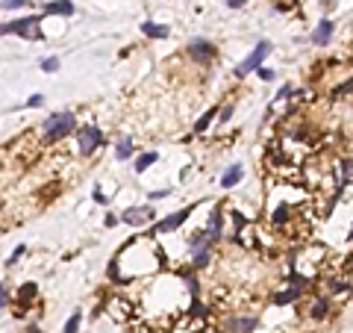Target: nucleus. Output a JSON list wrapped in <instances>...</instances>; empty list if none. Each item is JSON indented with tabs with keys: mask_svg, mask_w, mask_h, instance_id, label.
I'll list each match as a JSON object with an SVG mask.
<instances>
[{
	"mask_svg": "<svg viewBox=\"0 0 353 333\" xmlns=\"http://www.w3.org/2000/svg\"><path fill=\"white\" fill-rule=\"evenodd\" d=\"M271 51H274V44H271V41H259V44H256V51H253L250 56H247V59H244L238 68H235V77H238V80H244L247 74L259 71V68H262V59H265Z\"/></svg>",
	"mask_w": 353,
	"mask_h": 333,
	"instance_id": "20e7f679",
	"label": "nucleus"
},
{
	"mask_svg": "<svg viewBox=\"0 0 353 333\" xmlns=\"http://www.w3.org/2000/svg\"><path fill=\"white\" fill-rule=\"evenodd\" d=\"M38 24H41V18H21V21H9V24H0V35H9V33H15V35H24V38H44V33L38 30Z\"/></svg>",
	"mask_w": 353,
	"mask_h": 333,
	"instance_id": "f03ea898",
	"label": "nucleus"
},
{
	"mask_svg": "<svg viewBox=\"0 0 353 333\" xmlns=\"http://www.w3.org/2000/svg\"><path fill=\"white\" fill-rule=\"evenodd\" d=\"M215 115H218V106H212V109H206V112H203V118H200L197 124H194V130H197V133H203V130H206V127L212 124V118H215Z\"/></svg>",
	"mask_w": 353,
	"mask_h": 333,
	"instance_id": "412c9836",
	"label": "nucleus"
},
{
	"mask_svg": "<svg viewBox=\"0 0 353 333\" xmlns=\"http://www.w3.org/2000/svg\"><path fill=\"white\" fill-rule=\"evenodd\" d=\"M141 33L144 35H150V38H168V27H165V24H153V21H144V24H141Z\"/></svg>",
	"mask_w": 353,
	"mask_h": 333,
	"instance_id": "f3484780",
	"label": "nucleus"
},
{
	"mask_svg": "<svg viewBox=\"0 0 353 333\" xmlns=\"http://www.w3.org/2000/svg\"><path fill=\"white\" fill-rule=\"evenodd\" d=\"M303 295V289H297V286H288L286 292H277V295H271V301L277 304V307H283V304H291V301H297Z\"/></svg>",
	"mask_w": 353,
	"mask_h": 333,
	"instance_id": "dca6fc26",
	"label": "nucleus"
},
{
	"mask_svg": "<svg viewBox=\"0 0 353 333\" xmlns=\"http://www.w3.org/2000/svg\"><path fill=\"white\" fill-rule=\"evenodd\" d=\"M241 177H244V168H241V165H230V168L224 171V177H221V186H224V189H233V186L241 183Z\"/></svg>",
	"mask_w": 353,
	"mask_h": 333,
	"instance_id": "4468645a",
	"label": "nucleus"
},
{
	"mask_svg": "<svg viewBox=\"0 0 353 333\" xmlns=\"http://www.w3.org/2000/svg\"><path fill=\"white\" fill-rule=\"evenodd\" d=\"M100 145H103V130L97 124H83V127L77 130V151H80L83 157H91Z\"/></svg>",
	"mask_w": 353,
	"mask_h": 333,
	"instance_id": "7ed1b4c3",
	"label": "nucleus"
},
{
	"mask_svg": "<svg viewBox=\"0 0 353 333\" xmlns=\"http://www.w3.org/2000/svg\"><path fill=\"white\" fill-rule=\"evenodd\" d=\"M256 74H259V80H265V83H271V80L277 77V74H274V71H271V68H259V71H256Z\"/></svg>",
	"mask_w": 353,
	"mask_h": 333,
	"instance_id": "a878e982",
	"label": "nucleus"
},
{
	"mask_svg": "<svg viewBox=\"0 0 353 333\" xmlns=\"http://www.w3.org/2000/svg\"><path fill=\"white\" fill-rule=\"evenodd\" d=\"M350 239H353V230H350Z\"/></svg>",
	"mask_w": 353,
	"mask_h": 333,
	"instance_id": "72a5a7b5",
	"label": "nucleus"
},
{
	"mask_svg": "<svg viewBox=\"0 0 353 333\" xmlns=\"http://www.w3.org/2000/svg\"><path fill=\"white\" fill-rule=\"evenodd\" d=\"M244 3H247V0H227V6H230V9H241Z\"/></svg>",
	"mask_w": 353,
	"mask_h": 333,
	"instance_id": "c756f323",
	"label": "nucleus"
},
{
	"mask_svg": "<svg viewBox=\"0 0 353 333\" xmlns=\"http://www.w3.org/2000/svg\"><path fill=\"white\" fill-rule=\"evenodd\" d=\"M21 257H24V248H15V254L9 257V263H6V265H15L18 260H21Z\"/></svg>",
	"mask_w": 353,
	"mask_h": 333,
	"instance_id": "cd10ccee",
	"label": "nucleus"
},
{
	"mask_svg": "<svg viewBox=\"0 0 353 333\" xmlns=\"http://www.w3.org/2000/svg\"><path fill=\"white\" fill-rule=\"evenodd\" d=\"M206 233H209V242H212V245L224 242V207H221V204L215 207V210H212V215H209Z\"/></svg>",
	"mask_w": 353,
	"mask_h": 333,
	"instance_id": "9d476101",
	"label": "nucleus"
},
{
	"mask_svg": "<svg viewBox=\"0 0 353 333\" xmlns=\"http://www.w3.org/2000/svg\"><path fill=\"white\" fill-rule=\"evenodd\" d=\"M191 210H194V207H183V210L171 212L168 218H162V221H156V224H153V233H171V230L183 227L185 221H188V215H191Z\"/></svg>",
	"mask_w": 353,
	"mask_h": 333,
	"instance_id": "6e6552de",
	"label": "nucleus"
},
{
	"mask_svg": "<svg viewBox=\"0 0 353 333\" xmlns=\"http://www.w3.org/2000/svg\"><path fill=\"white\" fill-rule=\"evenodd\" d=\"M115 224H118V218L109 212V215H106V227H115Z\"/></svg>",
	"mask_w": 353,
	"mask_h": 333,
	"instance_id": "2f4dec72",
	"label": "nucleus"
},
{
	"mask_svg": "<svg viewBox=\"0 0 353 333\" xmlns=\"http://www.w3.org/2000/svg\"><path fill=\"white\" fill-rule=\"evenodd\" d=\"M130 157H133V141H130V139H121V141L115 145V159L127 162Z\"/></svg>",
	"mask_w": 353,
	"mask_h": 333,
	"instance_id": "a211bd4d",
	"label": "nucleus"
},
{
	"mask_svg": "<svg viewBox=\"0 0 353 333\" xmlns=\"http://www.w3.org/2000/svg\"><path fill=\"white\" fill-rule=\"evenodd\" d=\"M153 162H156V154H153V151H150V154H141V157L135 159V165H133V168H135V174H144V171L150 168Z\"/></svg>",
	"mask_w": 353,
	"mask_h": 333,
	"instance_id": "6ab92c4d",
	"label": "nucleus"
},
{
	"mask_svg": "<svg viewBox=\"0 0 353 333\" xmlns=\"http://www.w3.org/2000/svg\"><path fill=\"white\" fill-rule=\"evenodd\" d=\"M159 198H168V192L162 189V192H150V201H159Z\"/></svg>",
	"mask_w": 353,
	"mask_h": 333,
	"instance_id": "473e14b6",
	"label": "nucleus"
},
{
	"mask_svg": "<svg viewBox=\"0 0 353 333\" xmlns=\"http://www.w3.org/2000/svg\"><path fill=\"white\" fill-rule=\"evenodd\" d=\"M230 115H233V106H227V109H221V121H230Z\"/></svg>",
	"mask_w": 353,
	"mask_h": 333,
	"instance_id": "7c9ffc66",
	"label": "nucleus"
},
{
	"mask_svg": "<svg viewBox=\"0 0 353 333\" xmlns=\"http://www.w3.org/2000/svg\"><path fill=\"white\" fill-rule=\"evenodd\" d=\"M291 91H294V88H291V86H283V88H280V91H277V98H274V101H286V98H288V94H291Z\"/></svg>",
	"mask_w": 353,
	"mask_h": 333,
	"instance_id": "bb28decb",
	"label": "nucleus"
},
{
	"mask_svg": "<svg viewBox=\"0 0 353 333\" xmlns=\"http://www.w3.org/2000/svg\"><path fill=\"white\" fill-rule=\"evenodd\" d=\"M185 53H188V59H194V62L206 65V62H212V59L218 56V47H215L212 41H206V38H191V41H188V47H185Z\"/></svg>",
	"mask_w": 353,
	"mask_h": 333,
	"instance_id": "39448f33",
	"label": "nucleus"
},
{
	"mask_svg": "<svg viewBox=\"0 0 353 333\" xmlns=\"http://www.w3.org/2000/svg\"><path fill=\"white\" fill-rule=\"evenodd\" d=\"M44 104V94H33L30 101H27V106H41Z\"/></svg>",
	"mask_w": 353,
	"mask_h": 333,
	"instance_id": "c85d7f7f",
	"label": "nucleus"
},
{
	"mask_svg": "<svg viewBox=\"0 0 353 333\" xmlns=\"http://www.w3.org/2000/svg\"><path fill=\"white\" fill-rule=\"evenodd\" d=\"M209 257H212V251H209V248H206V251H200V254H194V260H191V268H194V271L206 268V265H209Z\"/></svg>",
	"mask_w": 353,
	"mask_h": 333,
	"instance_id": "4be33fe9",
	"label": "nucleus"
},
{
	"mask_svg": "<svg viewBox=\"0 0 353 333\" xmlns=\"http://www.w3.org/2000/svg\"><path fill=\"white\" fill-rule=\"evenodd\" d=\"M350 177H353V157H341L336 162V180H338V186H344Z\"/></svg>",
	"mask_w": 353,
	"mask_h": 333,
	"instance_id": "ddd939ff",
	"label": "nucleus"
},
{
	"mask_svg": "<svg viewBox=\"0 0 353 333\" xmlns=\"http://www.w3.org/2000/svg\"><path fill=\"white\" fill-rule=\"evenodd\" d=\"M44 15H74V3L71 0H53L44 6Z\"/></svg>",
	"mask_w": 353,
	"mask_h": 333,
	"instance_id": "2eb2a0df",
	"label": "nucleus"
},
{
	"mask_svg": "<svg viewBox=\"0 0 353 333\" xmlns=\"http://www.w3.org/2000/svg\"><path fill=\"white\" fill-rule=\"evenodd\" d=\"M27 3H30V0H3L0 6H3V9H21V6H27Z\"/></svg>",
	"mask_w": 353,
	"mask_h": 333,
	"instance_id": "393cba45",
	"label": "nucleus"
},
{
	"mask_svg": "<svg viewBox=\"0 0 353 333\" xmlns=\"http://www.w3.org/2000/svg\"><path fill=\"white\" fill-rule=\"evenodd\" d=\"M153 218H156L153 207H127V210L121 212V221H124V224H130V227L153 224Z\"/></svg>",
	"mask_w": 353,
	"mask_h": 333,
	"instance_id": "0eeeda50",
	"label": "nucleus"
},
{
	"mask_svg": "<svg viewBox=\"0 0 353 333\" xmlns=\"http://www.w3.org/2000/svg\"><path fill=\"white\" fill-rule=\"evenodd\" d=\"M9 304H12V298H9V289H6V286L0 283V310H6Z\"/></svg>",
	"mask_w": 353,
	"mask_h": 333,
	"instance_id": "b1692460",
	"label": "nucleus"
},
{
	"mask_svg": "<svg viewBox=\"0 0 353 333\" xmlns=\"http://www.w3.org/2000/svg\"><path fill=\"white\" fill-rule=\"evenodd\" d=\"M221 327L227 333H253L259 327V318L256 316H235V318H227Z\"/></svg>",
	"mask_w": 353,
	"mask_h": 333,
	"instance_id": "1a4fd4ad",
	"label": "nucleus"
},
{
	"mask_svg": "<svg viewBox=\"0 0 353 333\" xmlns=\"http://www.w3.org/2000/svg\"><path fill=\"white\" fill-rule=\"evenodd\" d=\"M330 313H333V301L330 298H315L312 304H309V318H315V321H324V318H330Z\"/></svg>",
	"mask_w": 353,
	"mask_h": 333,
	"instance_id": "9b49d317",
	"label": "nucleus"
},
{
	"mask_svg": "<svg viewBox=\"0 0 353 333\" xmlns=\"http://www.w3.org/2000/svg\"><path fill=\"white\" fill-rule=\"evenodd\" d=\"M41 71H47V74L59 71V59H56V56H47V59H41Z\"/></svg>",
	"mask_w": 353,
	"mask_h": 333,
	"instance_id": "5701e85b",
	"label": "nucleus"
},
{
	"mask_svg": "<svg viewBox=\"0 0 353 333\" xmlns=\"http://www.w3.org/2000/svg\"><path fill=\"white\" fill-rule=\"evenodd\" d=\"M35 298H38V286H35V283H24V286L18 289L15 301H12V310H15V316H18V318L27 316V310H30V304H33Z\"/></svg>",
	"mask_w": 353,
	"mask_h": 333,
	"instance_id": "423d86ee",
	"label": "nucleus"
},
{
	"mask_svg": "<svg viewBox=\"0 0 353 333\" xmlns=\"http://www.w3.org/2000/svg\"><path fill=\"white\" fill-rule=\"evenodd\" d=\"M330 38H333V21H330V18H324L318 27H315V33H312V41H315L318 47H327V44H330Z\"/></svg>",
	"mask_w": 353,
	"mask_h": 333,
	"instance_id": "f8f14e48",
	"label": "nucleus"
},
{
	"mask_svg": "<svg viewBox=\"0 0 353 333\" xmlns=\"http://www.w3.org/2000/svg\"><path fill=\"white\" fill-rule=\"evenodd\" d=\"M74 130H77V118H74V112H56V115H51V118L44 121L41 145H44V148H53V145H59L65 136H71Z\"/></svg>",
	"mask_w": 353,
	"mask_h": 333,
	"instance_id": "f257e3e1",
	"label": "nucleus"
},
{
	"mask_svg": "<svg viewBox=\"0 0 353 333\" xmlns=\"http://www.w3.org/2000/svg\"><path fill=\"white\" fill-rule=\"evenodd\" d=\"M80 324H83V313L77 310V313H74V316H71V318L65 321V327H62V333H80Z\"/></svg>",
	"mask_w": 353,
	"mask_h": 333,
	"instance_id": "aec40b11",
	"label": "nucleus"
}]
</instances>
